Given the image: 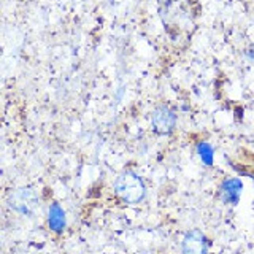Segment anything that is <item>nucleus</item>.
Segmentation results:
<instances>
[{
    "instance_id": "obj_1",
    "label": "nucleus",
    "mask_w": 254,
    "mask_h": 254,
    "mask_svg": "<svg viewBox=\"0 0 254 254\" xmlns=\"http://www.w3.org/2000/svg\"><path fill=\"white\" fill-rule=\"evenodd\" d=\"M115 192L124 203L135 205L140 203L146 194L143 180L135 172H123L115 181Z\"/></svg>"
},
{
    "instance_id": "obj_2",
    "label": "nucleus",
    "mask_w": 254,
    "mask_h": 254,
    "mask_svg": "<svg viewBox=\"0 0 254 254\" xmlns=\"http://www.w3.org/2000/svg\"><path fill=\"white\" fill-rule=\"evenodd\" d=\"M151 126H153L154 132L161 135H169L177 126V115L165 105L157 107L153 111V116H151Z\"/></svg>"
},
{
    "instance_id": "obj_3",
    "label": "nucleus",
    "mask_w": 254,
    "mask_h": 254,
    "mask_svg": "<svg viewBox=\"0 0 254 254\" xmlns=\"http://www.w3.org/2000/svg\"><path fill=\"white\" fill-rule=\"evenodd\" d=\"M208 253V242L202 230H189L181 242V254H206Z\"/></svg>"
},
{
    "instance_id": "obj_4",
    "label": "nucleus",
    "mask_w": 254,
    "mask_h": 254,
    "mask_svg": "<svg viewBox=\"0 0 254 254\" xmlns=\"http://www.w3.org/2000/svg\"><path fill=\"white\" fill-rule=\"evenodd\" d=\"M243 183L238 178H226L219 186V198L226 205H237L240 202Z\"/></svg>"
},
{
    "instance_id": "obj_5",
    "label": "nucleus",
    "mask_w": 254,
    "mask_h": 254,
    "mask_svg": "<svg viewBox=\"0 0 254 254\" xmlns=\"http://www.w3.org/2000/svg\"><path fill=\"white\" fill-rule=\"evenodd\" d=\"M37 202H38V198L34 194V190H30V189H18L11 195V208H14L16 211H19L22 214H29L34 211Z\"/></svg>"
},
{
    "instance_id": "obj_6",
    "label": "nucleus",
    "mask_w": 254,
    "mask_h": 254,
    "mask_svg": "<svg viewBox=\"0 0 254 254\" xmlns=\"http://www.w3.org/2000/svg\"><path fill=\"white\" fill-rule=\"evenodd\" d=\"M48 226L56 234H62L64 229L67 226L65 211L62 210L59 203H51L50 210H48Z\"/></svg>"
},
{
    "instance_id": "obj_7",
    "label": "nucleus",
    "mask_w": 254,
    "mask_h": 254,
    "mask_svg": "<svg viewBox=\"0 0 254 254\" xmlns=\"http://www.w3.org/2000/svg\"><path fill=\"white\" fill-rule=\"evenodd\" d=\"M197 154H198V157H200V161L203 162V165H206V167L213 165L214 151H213V146L210 145V143H206V141L197 143Z\"/></svg>"
}]
</instances>
